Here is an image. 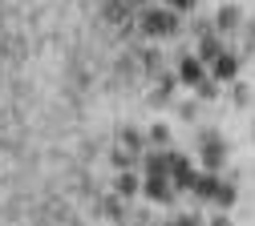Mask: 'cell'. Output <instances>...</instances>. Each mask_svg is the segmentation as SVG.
Returning <instances> with one entry per match:
<instances>
[{"instance_id":"8","label":"cell","mask_w":255,"mask_h":226,"mask_svg":"<svg viewBox=\"0 0 255 226\" xmlns=\"http://www.w3.org/2000/svg\"><path fill=\"white\" fill-rule=\"evenodd\" d=\"M138 190H142V178H138L134 170H122V174H118V194H122V198H134Z\"/></svg>"},{"instance_id":"6","label":"cell","mask_w":255,"mask_h":226,"mask_svg":"<svg viewBox=\"0 0 255 226\" xmlns=\"http://www.w3.org/2000/svg\"><path fill=\"white\" fill-rule=\"evenodd\" d=\"M219 53H223V41L215 37V32H211V28H203V41H199V53H195V57H199V61L207 65V61H215Z\"/></svg>"},{"instance_id":"5","label":"cell","mask_w":255,"mask_h":226,"mask_svg":"<svg viewBox=\"0 0 255 226\" xmlns=\"http://www.w3.org/2000/svg\"><path fill=\"white\" fill-rule=\"evenodd\" d=\"M239 24H243V12H239L235 4H223V8L215 12V28H219V32H235Z\"/></svg>"},{"instance_id":"10","label":"cell","mask_w":255,"mask_h":226,"mask_svg":"<svg viewBox=\"0 0 255 226\" xmlns=\"http://www.w3.org/2000/svg\"><path fill=\"white\" fill-rule=\"evenodd\" d=\"M102 210H106V218H122V202H118V198H106Z\"/></svg>"},{"instance_id":"3","label":"cell","mask_w":255,"mask_h":226,"mask_svg":"<svg viewBox=\"0 0 255 226\" xmlns=\"http://www.w3.org/2000/svg\"><path fill=\"white\" fill-rule=\"evenodd\" d=\"M235 73H239V61L223 49L219 57H215V69H211V81H235Z\"/></svg>"},{"instance_id":"2","label":"cell","mask_w":255,"mask_h":226,"mask_svg":"<svg viewBox=\"0 0 255 226\" xmlns=\"http://www.w3.org/2000/svg\"><path fill=\"white\" fill-rule=\"evenodd\" d=\"M178 81L190 85V89H203V85L211 81V73H207V65L190 53V57H182V65H178Z\"/></svg>"},{"instance_id":"1","label":"cell","mask_w":255,"mask_h":226,"mask_svg":"<svg viewBox=\"0 0 255 226\" xmlns=\"http://www.w3.org/2000/svg\"><path fill=\"white\" fill-rule=\"evenodd\" d=\"M178 12L174 8H146L142 12V32L146 37H174L178 32Z\"/></svg>"},{"instance_id":"12","label":"cell","mask_w":255,"mask_h":226,"mask_svg":"<svg viewBox=\"0 0 255 226\" xmlns=\"http://www.w3.org/2000/svg\"><path fill=\"white\" fill-rule=\"evenodd\" d=\"M166 8H174V12H186V8H195V0H166Z\"/></svg>"},{"instance_id":"7","label":"cell","mask_w":255,"mask_h":226,"mask_svg":"<svg viewBox=\"0 0 255 226\" xmlns=\"http://www.w3.org/2000/svg\"><path fill=\"white\" fill-rule=\"evenodd\" d=\"M146 194H150L154 202H170L174 198V186L166 178H146Z\"/></svg>"},{"instance_id":"13","label":"cell","mask_w":255,"mask_h":226,"mask_svg":"<svg viewBox=\"0 0 255 226\" xmlns=\"http://www.w3.org/2000/svg\"><path fill=\"white\" fill-rule=\"evenodd\" d=\"M166 226H203L199 218H174V222H166Z\"/></svg>"},{"instance_id":"14","label":"cell","mask_w":255,"mask_h":226,"mask_svg":"<svg viewBox=\"0 0 255 226\" xmlns=\"http://www.w3.org/2000/svg\"><path fill=\"white\" fill-rule=\"evenodd\" d=\"M130 4H146V0H130Z\"/></svg>"},{"instance_id":"4","label":"cell","mask_w":255,"mask_h":226,"mask_svg":"<svg viewBox=\"0 0 255 226\" xmlns=\"http://www.w3.org/2000/svg\"><path fill=\"white\" fill-rule=\"evenodd\" d=\"M199 150H203V161H207V170H215L219 161L227 157V150H223V138H219V134H207Z\"/></svg>"},{"instance_id":"11","label":"cell","mask_w":255,"mask_h":226,"mask_svg":"<svg viewBox=\"0 0 255 226\" xmlns=\"http://www.w3.org/2000/svg\"><path fill=\"white\" fill-rule=\"evenodd\" d=\"M150 142H158V146L170 142V129H166V125H154V129H150Z\"/></svg>"},{"instance_id":"9","label":"cell","mask_w":255,"mask_h":226,"mask_svg":"<svg viewBox=\"0 0 255 226\" xmlns=\"http://www.w3.org/2000/svg\"><path fill=\"white\" fill-rule=\"evenodd\" d=\"M170 153H150L146 157V178H166L170 174V161H166Z\"/></svg>"}]
</instances>
